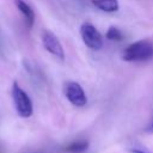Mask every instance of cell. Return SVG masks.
I'll return each mask as SVG.
<instances>
[{
	"instance_id": "1",
	"label": "cell",
	"mask_w": 153,
	"mask_h": 153,
	"mask_svg": "<svg viewBox=\"0 0 153 153\" xmlns=\"http://www.w3.org/2000/svg\"><path fill=\"white\" fill-rule=\"evenodd\" d=\"M153 57V42L148 39H140L129 44L122 51V59L128 62L145 61Z\"/></svg>"
},
{
	"instance_id": "2",
	"label": "cell",
	"mask_w": 153,
	"mask_h": 153,
	"mask_svg": "<svg viewBox=\"0 0 153 153\" xmlns=\"http://www.w3.org/2000/svg\"><path fill=\"white\" fill-rule=\"evenodd\" d=\"M12 99L16 111L20 117L27 118L32 115L33 111L32 102L27 96V93L18 85V82H13L12 85Z\"/></svg>"
},
{
	"instance_id": "3",
	"label": "cell",
	"mask_w": 153,
	"mask_h": 153,
	"mask_svg": "<svg viewBox=\"0 0 153 153\" xmlns=\"http://www.w3.org/2000/svg\"><path fill=\"white\" fill-rule=\"evenodd\" d=\"M80 36L85 45L92 50H99L103 47V37L91 23H82L80 26Z\"/></svg>"
},
{
	"instance_id": "4",
	"label": "cell",
	"mask_w": 153,
	"mask_h": 153,
	"mask_svg": "<svg viewBox=\"0 0 153 153\" xmlns=\"http://www.w3.org/2000/svg\"><path fill=\"white\" fill-rule=\"evenodd\" d=\"M42 43H43V47L45 48V50L48 53H50L55 57H59V59L63 60V57H65L63 47H62L61 42L59 41V38L56 37L55 33H53L49 30L43 31V33H42Z\"/></svg>"
},
{
	"instance_id": "5",
	"label": "cell",
	"mask_w": 153,
	"mask_h": 153,
	"mask_svg": "<svg viewBox=\"0 0 153 153\" xmlns=\"http://www.w3.org/2000/svg\"><path fill=\"white\" fill-rule=\"evenodd\" d=\"M65 94L69 103H72L75 106H84L87 103L85 91L75 81H69L65 85Z\"/></svg>"
},
{
	"instance_id": "6",
	"label": "cell",
	"mask_w": 153,
	"mask_h": 153,
	"mask_svg": "<svg viewBox=\"0 0 153 153\" xmlns=\"http://www.w3.org/2000/svg\"><path fill=\"white\" fill-rule=\"evenodd\" d=\"M14 4L17 6V8L19 10V12L24 16L27 27H32V25L35 23V12L31 8V6L27 2H25L24 0H14Z\"/></svg>"
},
{
	"instance_id": "7",
	"label": "cell",
	"mask_w": 153,
	"mask_h": 153,
	"mask_svg": "<svg viewBox=\"0 0 153 153\" xmlns=\"http://www.w3.org/2000/svg\"><path fill=\"white\" fill-rule=\"evenodd\" d=\"M91 2L103 12H116L120 7L117 0H91Z\"/></svg>"
},
{
	"instance_id": "8",
	"label": "cell",
	"mask_w": 153,
	"mask_h": 153,
	"mask_svg": "<svg viewBox=\"0 0 153 153\" xmlns=\"http://www.w3.org/2000/svg\"><path fill=\"white\" fill-rule=\"evenodd\" d=\"M88 141L87 140H78V141H73L71 143H68L63 151L67 153H82L84 151H86L88 148Z\"/></svg>"
},
{
	"instance_id": "9",
	"label": "cell",
	"mask_w": 153,
	"mask_h": 153,
	"mask_svg": "<svg viewBox=\"0 0 153 153\" xmlns=\"http://www.w3.org/2000/svg\"><path fill=\"white\" fill-rule=\"evenodd\" d=\"M105 37L109 39V41H122L123 39V32L118 29V27H115V26H111L108 29L106 33H105Z\"/></svg>"
},
{
	"instance_id": "10",
	"label": "cell",
	"mask_w": 153,
	"mask_h": 153,
	"mask_svg": "<svg viewBox=\"0 0 153 153\" xmlns=\"http://www.w3.org/2000/svg\"><path fill=\"white\" fill-rule=\"evenodd\" d=\"M145 131L148 133V134H153V116L151 117L149 122H148L147 126L145 127Z\"/></svg>"
},
{
	"instance_id": "11",
	"label": "cell",
	"mask_w": 153,
	"mask_h": 153,
	"mask_svg": "<svg viewBox=\"0 0 153 153\" xmlns=\"http://www.w3.org/2000/svg\"><path fill=\"white\" fill-rule=\"evenodd\" d=\"M130 153H149V152H147V151H145L142 148H131Z\"/></svg>"
}]
</instances>
